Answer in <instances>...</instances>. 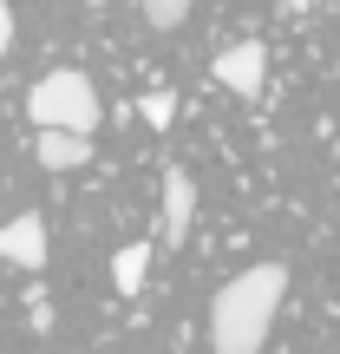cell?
Returning a JSON list of instances; mask_svg holds the SVG:
<instances>
[{
	"label": "cell",
	"mask_w": 340,
	"mask_h": 354,
	"mask_svg": "<svg viewBox=\"0 0 340 354\" xmlns=\"http://www.w3.org/2000/svg\"><path fill=\"white\" fill-rule=\"evenodd\" d=\"M144 276H151V243H125V250L112 256V282H118V295H138Z\"/></svg>",
	"instance_id": "cell-7"
},
{
	"label": "cell",
	"mask_w": 340,
	"mask_h": 354,
	"mask_svg": "<svg viewBox=\"0 0 340 354\" xmlns=\"http://www.w3.org/2000/svg\"><path fill=\"white\" fill-rule=\"evenodd\" d=\"M0 263L46 269V216H39V210H20L13 223H0Z\"/></svg>",
	"instance_id": "cell-5"
},
{
	"label": "cell",
	"mask_w": 340,
	"mask_h": 354,
	"mask_svg": "<svg viewBox=\"0 0 340 354\" xmlns=\"http://www.w3.org/2000/svg\"><path fill=\"white\" fill-rule=\"evenodd\" d=\"M281 7H288V13H308V0H281Z\"/></svg>",
	"instance_id": "cell-11"
},
{
	"label": "cell",
	"mask_w": 340,
	"mask_h": 354,
	"mask_svg": "<svg viewBox=\"0 0 340 354\" xmlns=\"http://www.w3.org/2000/svg\"><path fill=\"white\" fill-rule=\"evenodd\" d=\"M138 118H144L151 131H170V118H177V99H170V92H144V99H138Z\"/></svg>",
	"instance_id": "cell-9"
},
{
	"label": "cell",
	"mask_w": 340,
	"mask_h": 354,
	"mask_svg": "<svg viewBox=\"0 0 340 354\" xmlns=\"http://www.w3.org/2000/svg\"><path fill=\"white\" fill-rule=\"evenodd\" d=\"M26 118H33L39 131H79V138H92L99 118H105L92 73H79V66H52V73H39L33 86H26Z\"/></svg>",
	"instance_id": "cell-2"
},
{
	"label": "cell",
	"mask_w": 340,
	"mask_h": 354,
	"mask_svg": "<svg viewBox=\"0 0 340 354\" xmlns=\"http://www.w3.org/2000/svg\"><path fill=\"white\" fill-rule=\"evenodd\" d=\"M281 295H288V263H255L242 276H229L210 302V348L216 354H262Z\"/></svg>",
	"instance_id": "cell-1"
},
{
	"label": "cell",
	"mask_w": 340,
	"mask_h": 354,
	"mask_svg": "<svg viewBox=\"0 0 340 354\" xmlns=\"http://www.w3.org/2000/svg\"><path fill=\"white\" fill-rule=\"evenodd\" d=\"M33 158L46 171H79V165H92V138H79V131H39Z\"/></svg>",
	"instance_id": "cell-6"
},
{
	"label": "cell",
	"mask_w": 340,
	"mask_h": 354,
	"mask_svg": "<svg viewBox=\"0 0 340 354\" xmlns=\"http://www.w3.org/2000/svg\"><path fill=\"white\" fill-rule=\"evenodd\" d=\"M190 7H197V0H138V13L157 26V33H177V26L190 20Z\"/></svg>",
	"instance_id": "cell-8"
},
{
	"label": "cell",
	"mask_w": 340,
	"mask_h": 354,
	"mask_svg": "<svg viewBox=\"0 0 340 354\" xmlns=\"http://www.w3.org/2000/svg\"><path fill=\"white\" fill-rule=\"evenodd\" d=\"M190 223H197V177H190L183 165L164 171V216H157V236L170 243H190Z\"/></svg>",
	"instance_id": "cell-4"
},
{
	"label": "cell",
	"mask_w": 340,
	"mask_h": 354,
	"mask_svg": "<svg viewBox=\"0 0 340 354\" xmlns=\"http://www.w3.org/2000/svg\"><path fill=\"white\" fill-rule=\"evenodd\" d=\"M7 53H13V7L0 0V59H7Z\"/></svg>",
	"instance_id": "cell-10"
},
{
	"label": "cell",
	"mask_w": 340,
	"mask_h": 354,
	"mask_svg": "<svg viewBox=\"0 0 340 354\" xmlns=\"http://www.w3.org/2000/svg\"><path fill=\"white\" fill-rule=\"evenodd\" d=\"M210 73H216V86H229L236 99H262V86H268V46H262V39H236V46H223L210 59Z\"/></svg>",
	"instance_id": "cell-3"
}]
</instances>
